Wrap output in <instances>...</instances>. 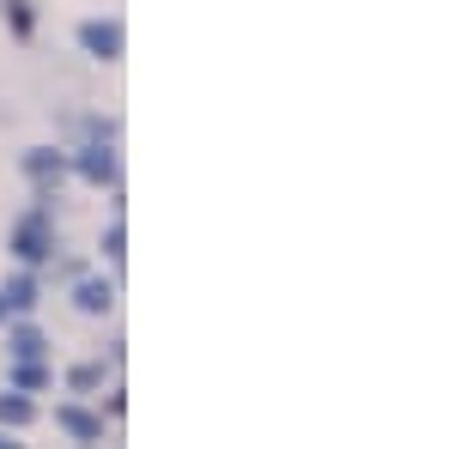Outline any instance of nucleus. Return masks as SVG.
<instances>
[{
  "mask_svg": "<svg viewBox=\"0 0 455 449\" xmlns=\"http://www.w3.org/2000/svg\"><path fill=\"white\" fill-rule=\"evenodd\" d=\"M73 310H79V316H109V310H116V285H109V279L73 274Z\"/></svg>",
  "mask_w": 455,
  "mask_h": 449,
  "instance_id": "5",
  "label": "nucleus"
},
{
  "mask_svg": "<svg viewBox=\"0 0 455 449\" xmlns=\"http://www.w3.org/2000/svg\"><path fill=\"white\" fill-rule=\"evenodd\" d=\"M12 382H19V389H43V382H49V371H43L36 358H19V371H12Z\"/></svg>",
  "mask_w": 455,
  "mask_h": 449,
  "instance_id": "11",
  "label": "nucleus"
},
{
  "mask_svg": "<svg viewBox=\"0 0 455 449\" xmlns=\"http://www.w3.org/2000/svg\"><path fill=\"white\" fill-rule=\"evenodd\" d=\"M43 328H36V322H12V328H6V358H43Z\"/></svg>",
  "mask_w": 455,
  "mask_h": 449,
  "instance_id": "7",
  "label": "nucleus"
},
{
  "mask_svg": "<svg viewBox=\"0 0 455 449\" xmlns=\"http://www.w3.org/2000/svg\"><path fill=\"white\" fill-rule=\"evenodd\" d=\"M0 316H6V304H0Z\"/></svg>",
  "mask_w": 455,
  "mask_h": 449,
  "instance_id": "14",
  "label": "nucleus"
},
{
  "mask_svg": "<svg viewBox=\"0 0 455 449\" xmlns=\"http://www.w3.org/2000/svg\"><path fill=\"white\" fill-rule=\"evenodd\" d=\"M31 419H36V407L19 395V389H12V395H0V425H6V431H25Z\"/></svg>",
  "mask_w": 455,
  "mask_h": 449,
  "instance_id": "9",
  "label": "nucleus"
},
{
  "mask_svg": "<svg viewBox=\"0 0 455 449\" xmlns=\"http://www.w3.org/2000/svg\"><path fill=\"white\" fill-rule=\"evenodd\" d=\"M12 255H19L25 268H36V261L55 255V225H49V212H43V207L25 212V219L12 225Z\"/></svg>",
  "mask_w": 455,
  "mask_h": 449,
  "instance_id": "1",
  "label": "nucleus"
},
{
  "mask_svg": "<svg viewBox=\"0 0 455 449\" xmlns=\"http://www.w3.org/2000/svg\"><path fill=\"white\" fill-rule=\"evenodd\" d=\"M68 152H55V146H36V152H25V176H31L36 188H43V195H49V188H61V182H68Z\"/></svg>",
  "mask_w": 455,
  "mask_h": 449,
  "instance_id": "3",
  "label": "nucleus"
},
{
  "mask_svg": "<svg viewBox=\"0 0 455 449\" xmlns=\"http://www.w3.org/2000/svg\"><path fill=\"white\" fill-rule=\"evenodd\" d=\"M55 425H61L68 437H79V444H98V437H104V419L85 413V407H55Z\"/></svg>",
  "mask_w": 455,
  "mask_h": 449,
  "instance_id": "6",
  "label": "nucleus"
},
{
  "mask_svg": "<svg viewBox=\"0 0 455 449\" xmlns=\"http://www.w3.org/2000/svg\"><path fill=\"white\" fill-rule=\"evenodd\" d=\"M68 164L85 176L92 188H116V176H122V164H116V140H85Z\"/></svg>",
  "mask_w": 455,
  "mask_h": 449,
  "instance_id": "2",
  "label": "nucleus"
},
{
  "mask_svg": "<svg viewBox=\"0 0 455 449\" xmlns=\"http://www.w3.org/2000/svg\"><path fill=\"white\" fill-rule=\"evenodd\" d=\"M6 444H12V437H6V425H0V449H6Z\"/></svg>",
  "mask_w": 455,
  "mask_h": 449,
  "instance_id": "13",
  "label": "nucleus"
},
{
  "mask_svg": "<svg viewBox=\"0 0 455 449\" xmlns=\"http://www.w3.org/2000/svg\"><path fill=\"white\" fill-rule=\"evenodd\" d=\"M79 49L98 55V61H122V25L116 19H85L79 25Z\"/></svg>",
  "mask_w": 455,
  "mask_h": 449,
  "instance_id": "4",
  "label": "nucleus"
},
{
  "mask_svg": "<svg viewBox=\"0 0 455 449\" xmlns=\"http://www.w3.org/2000/svg\"><path fill=\"white\" fill-rule=\"evenodd\" d=\"M104 255L116 261V268H122V255H128V231H122V219H116V225L104 231Z\"/></svg>",
  "mask_w": 455,
  "mask_h": 449,
  "instance_id": "12",
  "label": "nucleus"
},
{
  "mask_svg": "<svg viewBox=\"0 0 455 449\" xmlns=\"http://www.w3.org/2000/svg\"><path fill=\"white\" fill-rule=\"evenodd\" d=\"M68 389H73V395H92V389H104V365H73V371H68Z\"/></svg>",
  "mask_w": 455,
  "mask_h": 449,
  "instance_id": "10",
  "label": "nucleus"
},
{
  "mask_svg": "<svg viewBox=\"0 0 455 449\" xmlns=\"http://www.w3.org/2000/svg\"><path fill=\"white\" fill-rule=\"evenodd\" d=\"M0 304H6V310H36V274H12L6 279V285H0Z\"/></svg>",
  "mask_w": 455,
  "mask_h": 449,
  "instance_id": "8",
  "label": "nucleus"
}]
</instances>
